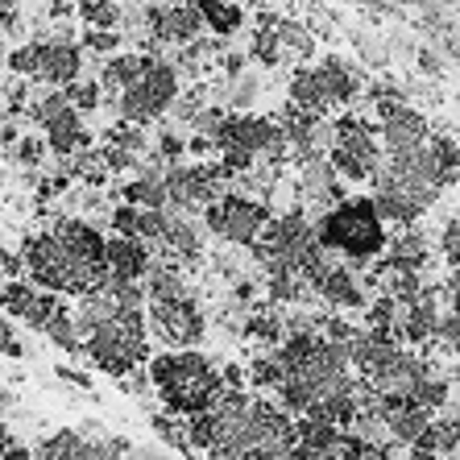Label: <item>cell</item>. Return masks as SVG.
Wrapping results in <instances>:
<instances>
[{
	"mask_svg": "<svg viewBox=\"0 0 460 460\" xmlns=\"http://www.w3.org/2000/svg\"><path fill=\"white\" fill-rule=\"evenodd\" d=\"M187 439L216 456H295L299 431L282 407L225 385L208 411L187 415Z\"/></svg>",
	"mask_w": 460,
	"mask_h": 460,
	"instance_id": "1",
	"label": "cell"
},
{
	"mask_svg": "<svg viewBox=\"0 0 460 460\" xmlns=\"http://www.w3.org/2000/svg\"><path fill=\"white\" fill-rule=\"evenodd\" d=\"M150 385L162 394L171 415H195L208 411L216 398L225 394V374L195 349H171L162 357H150Z\"/></svg>",
	"mask_w": 460,
	"mask_h": 460,
	"instance_id": "2",
	"label": "cell"
},
{
	"mask_svg": "<svg viewBox=\"0 0 460 460\" xmlns=\"http://www.w3.org/2000/svg\"><path fill=\"white\" fill-rule=\"evenodd\" d=\"M25 274H30L38 287L54 290V295H87V290L108 287V266L104 261H92L87 253H79L75 245H66L63 236L54 233H38L33 241H25L22 249Z\"/></svg>",
	"mask_w": 460,
	"mask_h": 460,
	"instance_id": "3",
	"label": "cell"
},
{
	"mask_svg": "<svg viewBox=\"0 0 460 460\" xmlns=\"http://www.w3.org/2000/svg\"><path fill=\"white\" fill-rule=\"evenodd\" d=\"M84 353L112 377H125L150 361V328L141 307H117L84 336Z\"/></svg>",
	"mask_w": 460,
	"mask_h": 460,
	"instance_id": "4",
	"label": "cell"
},
{
	"mask_svg": "<svg viewBox=\"0 0 460 460\" xmlns=\"http://www.w3.org/2000/svg\"><path fill=\"white\" fill-rule=\"evenodd\" d=\"M315 233H320V241H328L353 261H369L374 253H382L390 245L385 241V220L377 216L374 199H344V204H336L332 212H323L315 220Z\"/></svg>",
	"mask_w": 460,
	"mask_h": 460,
	"instance_id": "5",
	"label": "cell"
},
{
	"mask_svg": "<svg viewBox=\"0 0 460 460\" xmlns=\"http://www.w3.org/2000/svg\"><path fill=\"white\" fill-rule=\"evenodd\" d=\"M204 220L220 241H233V245H253L261 228L270 225V204L266 199H253V195H216L212 204L204 208Z\"/></svg>",
	"mask_w": 460,
	"mask_h": 460,
	"instance_id": "6",
	"label": "cell"
},
{
	"mask_svg": "<svg viewBox=\"0 0 460 460\" xmlns=\"http://www.w3.org/2000/svg\"><path fill=\"white\" fill-rule=\"evenodd\" d=\"M174 96H179V71L162 58H150L146 75L120 92V117L133 125H150L174 104Z\"/></svg>",
	"mask_w": 460,
	"mask_h": 460,
	"instance_id": "7",
	"label": "cell"
},
{
	"mask_svg": "<svg viewBox=\"0 0 460 460\" xmlns=\"http://www.w3.org/2000/svg\"><path fill=\"white\" fill-rule=\"evenodd\" d=\"M328 158H332V166L344 179L361 182V179H374V171L385 158V146L377 141V133L365 120L344 117V120H336V146L328 150Z\"/></svg>",
	"mask_w": 460,
	"mask_h": 460,
	"instance_id": "8",
	"label": "cell"
},
{
	"mask_svg": "<svg viewBox=\"0 0 460 460\" xmlns=\"http://www.w3.org/2000/svg\"><path fill=\"white\" fill-rule=\"evenodd\" d=\"M146 328H150V336H158L166 349H195V341L204 336V315H199L191 295L150 299L146 303Z\"/></svg>",
	"mask_w": 460,
	"mask_h": 460,
	"instance_id": "9",
	"label": "cell"
},
{
	"mask_svg": "<svg viewBox=\"0 0 460 460\" xmlns=\"http://www.w3.org/2000/svg\"><path fill=\"white\" fill-rule=\"evenodd\" d=\"M0 303L9 307V315H17V320H25L30 328H38L42 332L46 323L63 311V303H58V295L46 287H38V282H9V287H0Z\"/></svg>",
	"mask_w": 460,
	"mask_h": 460,
	"instance_id": "10",
	"label": "cell"
},
{
	"mask_svg": "<svg viewBox=\"0 0 460 460\" xmlns=\"http://www.w3.org/2000/svg\"><path fill=\"white\" fill-rule=\"evenodd\" d=\"M104 261H108V287H120V282H146V274H150V266H154L150 249H146V236H133V233L108 236Z\"/></svg>",
	"mask_w": 460,
	"mask_h": 460,
	"instance_id": "11",
	"label": "cell"
},
{
	"mask_svg": "<svg viewBox=\"0 0 460 460\" xmlns=\"http://www.w3.org/2000/svg\"><path fill=\"white\" fill-rule=\"evenodd\" d=\"M199 30H204V13H199V4H166V9H150V38H158V42L191 46Z\"/></svg>",
	"mask_w": 460,
	"mask_h": 460,
	"instance_id": "12",
	"label": "cell"
},
{
	"mask_svg": "<svg viewBox=\"0 0 460 460\" xmlns=\"http://www.w3.org/2000/svg\"><path fill=\"white\" fill-rule=\"evenodd\" d=\"M38 46V66H33V79L54 87H66L71 79H79V46L54 38V42H33Z\"/></svg>",
	"mask_w": 460,
	"mask_h": 460,
	"instance_id": "13",
	"label": "cell"
},
{
	"mask_svg": "<svg viewBox=\"0 0 460 460\" xmlns=\"http://www.w3.org/2000/svg\"><path fill=\"white\" fill-rule=\"evenodd\" d=\"M315 75H320V84L332 104H353L365 87V75L353 63H344V58H323V63L315 66Z\"/></svg>",
	"mask_w": 460,
	"mask_h": 460,
	"instance_id": "14",
	"label": "cell"
},
{
	"mask_svg": "<svg viewBox=\"0 0 460 460\" xmlns=\"http://www.w3.org/2000/svg\"><path fill=\"white\" fill-rule=\"evenodd\" d=\"M385 423H390L394 439L415 444V439L423 436V428L431 423V411L423 407V402H415V398H398V402H385Z\"/></svg>",
	"mask_w": 460,
	"mask_h": 460,
	"instance_id": "15",
	"label": "cell"
},
{
	"mask_svg": "<svg viewBox=\"0 0 460 460\" xmlns=\"http://www.w3.org/2000/svg\"><path fill=\"white\" fill-rule=\"evenodd\" d=\"M290 100L299 108H307V112H320V117H328L332 112V100H328V92H323V84H320V75L315 71H307V66H299L295 71V79H290Z\"/></svg>",
	"mask_w": 460,
	"mask_h": 460,
	"instance_id": "16",
	"label": "cell"
},
{
	"mask_svg": "<svg viewBox=\"0 0 460 460\" xmlns=\"http://www.w3.org/2000/svg\"><path fill=\"white\" fill-rule=\"evenodd\" d=\"M146 66H150V58L146 54H117L112 63L104 66V75H100V84L108 87V92H125V87H133L141 75H146Z\"/></svg>",
	"mask_w": 460,
	"mask_h": 460,
	"instance_id": "17",
	"label": "cell"
},
{
	"mask_svg": "<svg viewBox=\"0 0 460 460\" xmlns=\"http://www.w3.org/2000/svg\"><path fill=\"white\" fill-rule=\"evenodd\" d=\"M38 456H71V460H87V456H100L96 444L92 439H84L79 431H54L50 439H46L42 448H38Z\"/></svg>",
	"mask_w": 460,
	"mask_h": 460,
	"instance_id": "18",
	"label": "cell"
},
{
	"mask_svg": "<svg viewBox=\"0 0 460 460\" xmlns=\"http://www.w3.org/2000/svg\"><path fill=\"white\" fill-rule=\"evenodd\" d=\"M125 199L137 208H166L171 199H166V179L162 174H141V179H133L125 187Z\"/></svg>",
	"mask_w": 460,
	"mask_h": 460,
	"instance_id": "19",
	"label": "cell"
},
{
	"mask_svg": "<svg viewBox=\"0 0 460 460\" xmlns=\"http://www.w3.org/2000/svg\"><path fill=\"white\" fill-rule=\"evenodd\" d=\"M204 13V25H212L216 33H236L241 25V4L236 0H195Z\"/></svg>",
	"mask_w": 460,
	"mask_h": 460,
	"instance_id": "20",
	"label": "cell"
},
{
	"mask_svg": "<svg viewBox=\"0 0 460 460\" xmlns=\"http://www.w3.org/2000/svg\"><path fill=\"white\" fill-rule=\"evenodd\" d=\"M79 17H84L92 30H117L125 22L117 0H79Z\"/></svg>",
	"mask_w": 460,
	"mask_h": 460,
	"instance_id": "21",
	"label": "cell"
},
{
	"mask_svg": "<svg viewBox=\"0 0 460 460\" xmlns=\"http://www.w3.org/2000/svg\"><path fill=\"white\" fill-rule=\"evenodd\" d=\"M390 257L394 261H407V266H428V236L419 233H402L398 241H390Z\"/></svg>",
	"mask_w": 460,
	"mask_h": 460,
	"instance_id": "22",
	"label": "cell"
},
{
	"mask_svg": "<svg viewBox=\"0 0 460 460\" xmlns=\"http://www.w3.org/2000/svg\"><path fill=\"white\" fill-rule=\"evenodd\" d=\"M63 92H66V100H71L75 108H96L100 104V84H75V79H71Z\"/></svg>",
	"mask_w": 460,
	"mask_h": 460,
	"instance_id": "23",
	"label": "cell"
},
{
	"mask_svg": "<svg viewBox=\"0 0 460 460\" xmlns=\"http://www.w3.org/2000/svg\"><path fill=\"white\" fill-rule=\"evenodd\" d=\"M117 42H120V38L112 30H92V33H87V46H92V50H100V54L117 50Z\"/></svg>",
	"mask_w": 460,
	"mask_h": 460,
	"instance_id": "24",
	"label": "cell"
},
{
	"mask_svg": "<svg viewBox=\"0 0 460 460\" xmlns=\"http://www.w3.org/2000/svg\"><path fill=\"white\" fill-rule=\"evenodd\" d=\"M0 353H4V357H22V353H25L22 344H17V332H13V323H4V320H0Z\"/></svg>",
	"mask_w": 460,
	"mask_h": 460,
	"instance_id": "25",
	"label": "cell"
},
{
	"mask_svg": "<svg viewBox=\"0 0 460 460\" xmlns=\"http://www.w3.org/2000/svg\"><path fill=\"white\" fill-rule=\"evenodd\" d=\"M439 245H444V257H448L452 270H456L460 266V225H452L448 233H444V241H439Z\"/></svg>",
	"mask_w": 460,
	"mask_h": 460,
	"instance_id": "26",
	"label": "cell"
},
{
	"mask_svg": "<svg viewBox=\"0 0 460 460\" xmlns=\"http://www.w3.org/2000/svg\"><path fill=\"white\" fill-rule=\"evenodd\" d=\"M38 158H42V146L25 137L22 146H17V162H25V166H38Z\"/></svg>",
	"mask_w": 460,
	"mask_h": 460,
	"instance_id": "27",
	"label": "cell"
},
{
	"mask_svg": "<svg viewBox=\"0 0 460 460\" xmlns=\"http://www.w3.org/2000/svg\"><path fill=\"white\" fill-rule=\"evenodd\" d=\"M448 299H452V311H460V266H456V274L448 279Z\"/></svg>",
	"mask_w": 460,
	"mask_h": 460,
	"instance_id": "28",
	"label": "cell"
},
{
	"mask_svg": "<svg viewBox=\"0 0 460 460\" xmlns=\"http://www.w3.org/2000/svg\"><path fill=\"white\" fill-rule=\"evenodd\" d=\"M0 407H13V394L4 390V385H0Z\"/></svg>",
	"mask_w": 460,
	"mask_h": 460,
	"instance_id": "29",
	"label": "cell"
}]
</instances>
